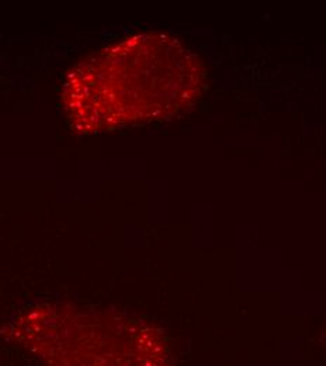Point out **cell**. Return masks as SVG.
Here are the masks:
<instances>
[{
  "instance_id": "1",
  "label": "cell",
  "mask_w": 326,
  "mask_h": 366,
  "mask_svg": "<svg viewBox=\"0 0 326 366\" xmlns=\"http://www.w3.org/2000/svg\"><path fill=\"white\" fill-rule=\"evenodd\" d=\"M191 55L165 37L141 36L83 61L69 74L63 104L83 133L178 110L198 84Z\"/></svg>"
}]
</instances>
